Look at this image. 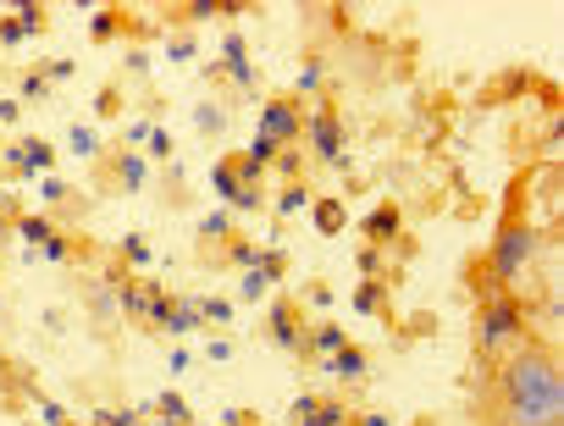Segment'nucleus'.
I'll use <instances>...</instances> for the list:
<instances>
[{"instance_id": "2eb2a0df", "label": "nucleus", "mask_w": 564, "mask_h": 426, "mask_svg": "<svg viewBox=\"0 0 564 426\" xmlns=\"http://www.w3.org/2000/svg\"><path fill=\"white\" fill-rule=\"evenodd\" d=\"M194 128H199L205 139H221V133H227V106H216V100H199V106H194Z\"/></svg>"}, {"instance_id": "423d86ee", "label": "nucleus", "mask_w": 564, "mask_h": 426, "mask_svg": "<svg viewBox=\"0 0 564 426\" xmlns=\"http://www.w3.org/2000/svg\"><path fill=\"white\" fill-rule=\"evenodd\" d=\"M282 277V255H260V266H243L238 272V305H260L265 294H271V283Z\"/></svg>"}, {"instance_id": "f3484780", "label": "nucleus", "mask_w": 564, "mask_h": 426, "mask_svg": "<svg viewBox=\"0 0 564 426\" xmlns=\"http://www.w3.org/2000/svg\"><path fill=\"white\" fill-rule=\"evenodd\" d=\"M305 343H311V349H316V354H322V360H327V354H338V349H344V343H349V332H344V327H338V321H322V327H316V332H311V338H305Z\"/></svg>"}, {"instance_id": "bb28decb", "label": "nucleus", "mask_w": 564, "mask_h": 426, "mask_svg": "<svg viewBox=\"0 0 564 426\" xmlns=\"http://www.w3.org/2000/svg\"><path fill=\"white\" fill-rule=\"evenodd\" d=\"M89 426H139V409H95Z\"/></svg>"}, {"instance_id": "a878e982", "label": "nucleus", "mask_w": 564, "mask_h": 426, "mask_svg": "<svg viewBox=\"0 0 564 426\" xmlns=\"http://www.w3.org/2000/svg\"><path fill=\"white\" fill-rule=\"evenodd\" d=\"M117 305H122L128 316H139V321L150 316V294H139V288H117Z\"/></svg>"}, {"instance_id": "1a4fd4ad", "label": "nucleus", "mask_w": 564, "mask_h": 426, "mask_svg": "<svg viewBox=\"0 0 564 426\" xmlns=\"http://www.w3.org/2000/svg\"><path fill=\"white\" fill-rule=\"evenodd\" d=\"M316 371H322V376H344V382H366V376H371V360H366V349L344 343V349H338V354H327Z\"/></svg>"}, {"instance_id": "ea45409f", "label": "nucleus", "mask_w": 564, "mask_h": 426, "mask_svg": "<svg viewBox=\"0 0 564 426\" xmlns=\"http://www.w3.org/2000/svg\"><path fill=\"white\" fill-rule=\"evenodd\" d=\"M311 409H316V393H300V398H294V426H300Z\"/></svg>"}, {"instance_id": "b1692460", "label": "nucleus", "mask_w": 564, "mask_h": 426, "mask_svg": "<svg viewBox=\"0 0 564 426\" xmlns=\"http://www.w3.org/2000/svg\"><path fill=\"white\" fill-rule=\"evenodd\" d=\"M322 73H327V67H322V56H311V62L300 67V78H294V89H300V95H311V89H322Z\"/></svg>"}, {"instance_id": "de8ad7c7", "label": "nucleus", "mask_w": 564, "mask_h": 426, "mask_svg": "<svg viewBox=\"0 0 564 426\" xmlns=\"http://www.w3.org/2000/svg\"><path fill=\"white\" fill-rule=\"evenodd\" d=\"M553 426H564V420H553Z\"/></svg>"}, {"instance_id": "a18cd8bd", "label": "nucleus", "mask_w": 564, "mask_h": 426, "mask_svg": "<svg viewBox=\"0 0 564 426\" xmlns=\"http://www.w3.org/2000/svg\"><path fill=\"white\" fill-rule=\"evenodd\" d=\"M166 371H172V376H183V371H188V349H172V360H166Z\"/></svg>"}, {"instance_id": "4468645a", "label": "nucleus", "mask_w": 564, "mask_h": 426, "mask_svg": "<svg viewBox=\"0 0 564 426\" xmlns=\"http://www.w3.org/2000/svg\"><path fill=\"white\" fill-rule=\"evenodd\" d=\"M366 239H371V244H388V239H399V205H382V210H371V217H366Z\"/></svg>"}, {"instance_id": "58836bf2", "label": "nucleus", "mask_w": 564, "mask_h": 426, "mask_svg": "<svg viewBox=\"0 0 564 426\" xmlns=\"http://www.w3.org/2000/svg\"><path fill=\"white\" fill-rule=\"evenodd\" d=\"M205 354H210V360H232V343H227V338H210Z\"/></svg>"}, {"instance_id": "f03ea898", "label": "nucleus", "mask_w": 564, "mask_h": 426, "mask_svg": "<svg viewBox=\"0 0 564 426\" xmlns=\"http://www.w3.org/2000/svg\"><path fill=\"white\" fill-rule=\"evenodd\" d=\"M254 133H265L271 144H300V133H305V117H300V106L289 100V95H271V100H260V128Z\"/></svg>"}, {"instance_id": "7c9ffc66", "label": "nucleus", "mask_w": 564, "mask_h": 426, "mask_svg": "<svg viewBox=\"0 0 564 426\" xmlns=\"http://www.w3.org/2000/svg\"><path fill=\"white\" fill-rule=\"evenodd\" d=\"M199 305V316H210L216 327H227L232 321V299H194Z\"/></svg>"}, {"instance_id": "79ce46f5", "label": "nucleus", "mask_w": 564, "mask_h": 426, "mask_svg": "<svg viewBox=\"0 0 564 426\" xmlns=\"http://www.w3.org/2000/svg\"><path fill=\"white\" fill-rule=\"evenodd\" d=\"M73 73H78V62H51V73H45V78H56V84H62V78H73Z\"/></svg>"}, {"instance_id": "a19ab883", "label": "nucleus", "mask_w": 564, "mask_h": 426, "mask_svg": "<svg viewBox=\"0 0 564 426\" xmlns=\"http://www.w3.org/2000/svg\"><path fill=\"white\" fill-rule=\"evenodd\" d=\"M166 56H172V62H188V56H194V40H172V51H166Z\"/></svg>"}, {"instance_id": "72a5a7b5", "label": "nucleus", "mask_w": 564, "mask_h": 426, "mask_svg": "<svg viewBox=\"0 0 564 426\" xmlns=\"http://www.w3.org/2000/svg\"><path fill=\"white\" fill-rule=\"evenodd\" d=\"M40 199H45V205H62V199H67V183H62V177H40Z\"/></svg>"}, {"instance_id": "a211bd4d", "label": "nucleus", "mask_w": 564, "mask_h": 426, "mask_svg": "<svg viewBox=\"0 0 564 426\" xmlns=\"http://www.w3.org/2000/svg\"><path fill=\"white\" fill-rule=\"evenodd\" d=\"M300 426H349V404H338V398H316V409H311Z\"/></svg>"}, {"instance_id": "aec40b11", "label": "nucleus", "mask_w": 564, "mask_h": 426, "mask_svg": "<svg viewBox=\"0 0 564 426\" xmlns=\"http://www.w3.org/2000/svg\"><path fill=\"white\" fill-rule=\"evenodd\" d=\"M117 177H122V188H144V177H150V166H144V155H133V150H122L117 155Z\"/></svg>"}, {"instance_id": "09e8293b", "label": "nucleus", "mask_w": 564, "mask_h": 426, "mask_svg": "<svg viewBox=\"0 0 564 426\" xmlns=\"http://www.w3.org/2000/svg\"><path fill=\"white\" fill-rule=\"evenodd\" d=\"M67 426H73V420H67Z\"/></svg>"}, {"instance_id": "9b49d317", "label": "nucleus", "mask_w": 564, "mask_h": 426, "mask_svg": "<svg viewBox=\"0 0 564 426\" xmlns=\"http://www.w3.org/2000/svg\"><path fill=\"white\" fill-rule=\"evenodd\" d=\"M45 29V18H40V7H23L18 18H7L0 23V45H23L29 34H40Z\"/></svg>"}, {"instance_id": "0eeeda50", "label": "nucleus", "mask_w": 564, "mask_h": 426, "mask_svg": "<svg viewBox=\"0 0 564 426\" xmlns=\"http://www.w3.org/2000/svg\"><path fill=\"white\" fill-rule=\"evenodd\" d=\"M210 188H216L232 210H260V188H243L238 172H232V161H216V166H210Z\"/></svg>"}, {"instance_id": "473e14b6", "label": "nucleus", "mask_w": 564, "mask_h": 426, "mask_svg": "<svg viewBox=\"0 0 564 426\" xmlns=\"http://www.w3.org/2000/svg\"><path fill=\"white\" fill-rule=\"evenodd\" d=\"M89 34H95V40L106 45V40L117 34V12H95V23H89Z\"/></svg>"}, {"instance_id": "c85d7f7f", "label": "nucleus", "mask_w": 564, "mask_h": 426, "mask_svg": "<svg viewBox=\"0 0 564 426\" xmlns=\"http://www.w3.org/2000/svg\"><path fill=\"white\" fill-rule=\"evenodd\" d=\"M271 166H276L282 177H294V183H300V166H305V155L289 144V150H276V161H271Z\"/></svg>"}, {"instance_id": "4c0bfd02", "label": "nucleus", "mask_w": 564, "mask_h": 426, "mask_svg": "<svg viewBox=\"0 0 564 426\" xmlns=\"http://www.w3.org/2000/svg\"><path fill=\"white\" fill-rule=\"evenodd\" d=\"M45 84H51V78H45V73H29V78H23V95H29V100H34V95H45Z\"/></svg>"}, {"instance_id": "c756f323", "label": "nucleus", "mask_w": 564, "mask_h": 426, "mask_svg": "<svg viewBox=\"0 0 564 426\" xmlns=\"http://www.w3.org/2000/svg\"><path fill=\"white\" fill-rule=\"evenodd\" d=\"M377 305H382V288H377V283H360V288H355V310H360V316H377Z\"/></svg>"}, {"instance_id": "412c9836", "label": "nucleus", "mask_w": 564, "mask_h": 426, "mask_svg": "<svg viewBox=\"0 0 564 426\" xmlns=\"http://www.w3.org/2000/svg\"><path fill=\"white\" fill-rule=\"evenodd\" d=\"M155 409H161V420H166V426H188V420H194V409H188V398H183V393H161V398H155Z\"/></svg>"}, {"instance_id": "2f4dec72", "label": "nucleus", "mask_w": 564, "mask_h": 426, "mask_svg": "<svg viewBox=\"0 0 564 426\" xmlns=\"http://www.w3.org/2000/svg\"><path fill=\"white\" fill-rule=\"evenodd\" d=\"M144 150H150L155 161H166V155H172V133H166V128H150V139H144Z\"/></svg>"}, {"instance_id": "c9c22d12", "label": "nucleus", "mask_w": 564, "mask_h": 426, "mask_svg": "<svg viewBox=\"0 0 564 426\" xmlns=\"http://www.w3.org/2000/svg\"><path fill=\"white\" fill-rule=\"evenodd\" d=\"M377 266H382V250H377V244H371V250H360V272H366V283H371V272H377Z\"/></svg>"}, {"instance_id": "6e6552de", "label": "nucleus", "mask_w": 564, "mask_h": 426, "mask_svg": "<svg viewBox=\"0 0 564 426\" xmlns=\"http://www.w3.org/2000/svg\"><path fill=\"white\" fill-rule=\"evenodd\" d=\"M221 67H227V78H232L238 89H254V84H260V73H254V62H249L243 34H227V40H221Z\"/></svg>"}, {"instance_id": "ddd939ff", "label": "nucleus", "mask_w": 564, "mask_h": 426, "mask_svg": "<svg viewBox=\"0 0 564 426\" xmlns=\"http://www.w3.org/2000/svg\"><path fill=\"white\" fill-rule=\"evenodd\" d=\"M271 343H282V349H300L305 343V332L294 327V310L289 305H271Z\"/></svg>"}, {"instance_id": "393cba45", "label": "nucleus", "mask_w": 564, "mask_h": 426, "mask_svg": "<svg viewBox=\"0 0 564 426\" xmlns=\"http://www.w3.org/2000/svg\"><path fill=\"white\" fill-rule=\"evenodd\" d=\"M122 255H128L133 266H150V261H155V250L144 244V233H128V239H122Z\"/></svg>"}, {"instance_id": "c03bdc74", "label": "nucleus", "mask_w": 564, "mask_h": 426, "mask_svg": "<svg viewBox=\"0 0 564 426\" xmlns=\"http://www.w3.org/2000/svg\"><path fill=\"white\" fill-rule=\"evenodd\" d=\"M45 261H67V239H62V233L45 244Z\"/></svg>"}, {"instance_id": "f257e3e1", "label": "nucleus", "mask_w": 564, "mask_h": 426, "mask_svg": "<svg viewBox=\"0 0 564 426\" xmlns=\"http://www.w3.org/2000/svg\"><path fill=\"white\" fill-rule=\"evenodd\" d=\"M503 404L514 426H553L564 420V376L547 349H520L503 365Z\"/></svg>"}, {"instance_id": "5701e85b", "label": "nucleus", "mask_w": 564, "mask_h": 426, "mask_svg": "<svg viewBox=\"0 0 564 426\" xmlns=\"http://www.w3.org/2000/svg\"><path fill=\"white\" fill-rule=\"evenodd\" d=\"M18 239H23V244H40V250H45V244L56 239V228H51L45 217H18Z\"/></svg>"}, {"instance_id": "20e7f679", "label": "nucleus", "mask_w": 564, "mask_h": 426, "mask_svg": "<svg viewBox=\"0 0 564 426\" xmlns=\"http://www.w3.org/2000/svg\"><path fill=\"white\" fill-rule=\"evenodd\" d=\"M520 332H525V310H520L514 299H498V305H487V316H481V349H487V354L509 349Z\"/></svg>"}, {"instance_id": "e433bc0d", "label": "nucleus", "mask_w": 564, "mask_h": 426, "mask_svg": "<svg viewBox=\"0 0 564 426\" xmlns=\"http://www.w3.org/2000/svg\"><path fill=\"white\" fill-rule=\"evenodd\" d=\"M23 117V100H0V128H12Z\"/></svg>"}, {"instance_id": "49530a36", "label": "nucleus", "mask_w": 564, "mask_h": 426, "mask_svg": "<svg viewBox=\"0 0 564 426\" xmlns=\"http://www.w3.org/2000/svg\"><path fill=\"white\" fill-rule=\"evenodd\" d=\"M360 426H393V415H382V409H377V415H360Z\"/></svg>"}, {"instance_id": "9d476101", "label": "nucleus", "mask_w": 564, "mask_h": 426, "mask_svg": "<svg viewBox=\"0 0 564 426\" xmlns=\"http://www.w3.org/2000/svg\"><path fill=\"white\" fill-rule=\"evenodd\" d=\"M7 161H12V166H23V177H34V172H45V177H51V166H56V144H45V139H29V144L7 150Z\"/></svg>"}, {"instance_id": "f704fd0d", "label": "nucleus", "mask_w": 564, "mask_h": 426, "mask_svg": "<svg viewBox=\"0 0 564 426\" xmlns=\"http://www.w3.org/2000/svg\"><path fill=\"white\" fill-rule=\"evenodd\" d=\"M40 420H45V426H67V409H62L56 398H40Z\"/></svg>"}, {"instance_id": "37998d69", "label": "nucleus", "mask_w": 564, "mask_h": 426, "mask_svg": "<svg viewBox=\"0 0 564 426\" xmlns=\"http://www.w3.org/2000/svg\"><path fill=\"white\" fill-rule=\"evenodd\" d=\"M150 128H155V122H128V144H144V139H150Z\"/></svg>"}, {"instance_id": "39448f33", "label": "nucleus", "mask_w": 564, "mask_h": 426, "mask_svg": "<svg viewBox=\"0 0 564 426\" xmlns=\"http://www.w3.org/2000/svg\"><path fill=\"white\" fill-rule=\"evenodd\" d=\"M305 133H311V150H316L327 166H349V155H344V122H338L333 111H316V117L305 122Z\"/></svg>"}, {"instance_id": "dca6fc26", "label": "nucleus", "mask_w": 564, "mask_h": 426, "mask_svg": "<svg viewBox=\"0 0 564 426\" xmlns=\"http://www.w3.org/2000/svg\"><path fill=\"white\" fill-rule=\"evenodd\" d=\"M344 222H349V210H344V199L322 194V199H316V228H322V233H344Z\"/></svg>"}, {"instance_id": "6ab92c4d", "label": "nucleus", "mask_w": 564, "mask_h": 426, "mask_svg": "<svg viewBox=\"0 0 564 426\" xmlns=\"http://www.w3.org/2000/svg\"><path fill=\"white\" fill-rule=\"evenodd\" d=\"M311 205H316V194L305 183H289V188L276 194V217H300V210H311Z\"/></svg>"}, {"instance_id": "7ed1b4c3", "label": "nucleus", "mask_w": 564, "mask_h": 426, "mask_svg": "<svg viewBox=\"0 0 564 426\" xmlns=\"http://www.w3.org/2000/svg\"><path fill=\"white\" fill-rule=\"evenodd\" d=\"M536 244H542L536 228H525V222H520V228H503V233L492 239V272H498V277L525 272V261L536 255Z\"/></svg>"}, {"instance_id": "4be33fe9", "label": "nucleus", "mask_w": 564, "mask_h": 426, "mask_svg": "<svg viewBox=\"0 0 564 426\" xmlns=\"http://www.w3.org/2000/svg\"><path fill=\"white\" fill-rule=\"evenodd\" d=\"M67 150H73V155H84V161H89V155H100L95 128H89V122H73V128H67Z\"/></svg>"}, {"instance_id": "cd10ccee", "label": "nucleus", "mask_w": 564, "mask_h": 426, "mask_svg": "<svg viewBox=\"0 0 564 426\" xmlns=\"http://www.w3.org/2000/svg\"><path fill=\"white\" fill-rule=\"evenodd\" d=\"M232 233V217H227V210H210V217L199 222V239H227Z\"/></svg>"}, {"instance_id": "f8f14e48", "label": "nucleus", "mask_w": 564, "mask_h": 426, "mask_svg": "<svg viewBox=\"0 0 564 426\" xmlns=\"http://www.w3.org/2000/svg\"><path fill=\"white\" fill-rule=\"evenodd\" d=\"M199 321H205V316H199V305H194V299H172V310H166V327H161V332H172V338H188Z\"/></svg>"}]
</instances>
